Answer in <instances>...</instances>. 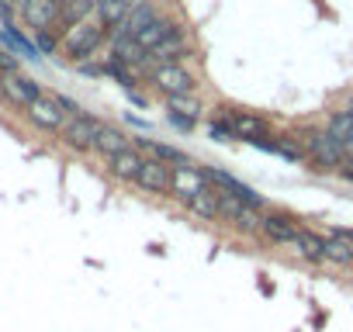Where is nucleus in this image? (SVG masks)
<instances>
[{
  "mask_svg": "<svg viewBox=\"0 0 353 332\" xmlns=\"http://www.w3.org/2000/svg\"><path fill=\"white\" fill-rule=\"evenodd\" d=\"M159 18V8H156V0H132V8H128V18H125V25L118 28V32H125V35H139L149 21H156Z\"/></svg>",
  "mask_w": 353,
  "mask_h": 332,
  "instance_id": "a211bd4d",
  "label": "nucleus"
},
{
  "mask_svg": "<svg viewBox=\"0 0 353 332\" xmlns=\"http://www.w3.org/2000/svg\"><path fill=\"white\" fill-rule=\"evenodd\" d=\"M35 49H39L42 56H56V52L63 49V32H56V28L35 32Z\"/></svg>",
  "mask_w": 353,
  "mask_h": 332,
  "instance_id": "a878e982",
  "label": "nucleus"
},
{
  "mask_svg": "<svg viewBox=\"0 0 353 332\" xmlns=\"http://www.w3.org/2000/svg\"><path fill=\"white\" fill-rule=\"evenodd\" d=\"M52 97H56V104L63 107V114H66V118H77V114H83V107H80L73 97H66V94H52Z\"/></svg>",
  "mask_w": 353,
  "mask_h": 332,
  "instance_id": "cd10ccee",
  "label": "nucleus"
},
{
  "mask_svg": "<svg viewBox=\"0 0 353 332\" xmlns=\"http://www.w3.org/2000/svg\"><path fill=\"white\" fill-rule=\"evenodd\" d=\"M188 215H194V218H201V222H219V191L215 187H205L198 198H191L188 205Z\"/></svg>",
  "mask_w": 353,
  "mask_h": 332,
  "instance_id": "412c9836",
  "label": "nucleus"
},
{
  "mask_svg": "<svg viewBox=\"0 0 353 332\" xmlns=\"http://www.w3.org/2000/svg\"><path fill=\"white\" fill-rule=\"evenodd\" d=\"M25 118H28L39 132H46V135H59V132H63V125H66V114H63V107L56 104V97H52V94L35 97V101L25 107Z\"/></svg>",
  "mask_w": 353,
  "mask_h": 332,
  "instance_id": "0eeeda50",
  "label": "nucleus"
},
{
  "mask_svg": "<svg viewBox=\"0 0 353 332\" xmlns=\"http://www.w3.org/2000/svg\"><path fill=\"white\" fill-rule=\"evenodd\" d=\"M208 138H212V142H236V132H232L222 118H212V121H208Z\"/></svg>",
  "mask_w": 353,
  "mask_h": 332,
  "instance_id": "bb28decb",
  "label": "nucleus"
},
{
  "mask_svg": "<svg viewBox=\"0 0 353 332\" xmlns=\"http://www.w3.org/2000/svg\"><path fill=\"white\" fill-rule=\"evenodd\" d=\"M288 249L298 253V256H301L305 263H312V267L325 263V236H319V232H312V229H301Z\"/></svg>",
  "mask_w": 353,
  "mask_h": 332,
  "instance_id": "4468645a",
  "label": "nucleus"
},
{
  "mask_svg": "<svg viewBox=\"0 0 353 332\" xmlns=\"http://www.w3.org/2000/svg\"><path fill=\"white\" fill-rule=\"evenodd\" d=\"M298 138H301V152L312 163L315 174H336V170H343V166H346L343 145L325 128H305Z\"/></svg>",
  "mask_w": 353,
  "mask_h": 332,
  "instance_id": "f257e3e1",
  "label": "nucleus"
},
{
  "mask_svg": "<svg viewBox=\"0 0 353 332\" xmlns=\"http://www.w3.org/2000/svg\"><path fill=\"white\" fill-rule=\"evenodd\" d=\"M184 32V25L176 21V18H170V14H159L156 21H149L139 35H135V42L145 49V52H152L156 45H163L166 39H173V35H181Z\"/></svg>",
  "mask_w": 353,
  "mask_h": 332,
  "instance_id": "ddd939ff",
  "label": "nucleus"
},
{
  "mask_svg": "<svg viewBox=\"0 0 353 332\" xmlns=\"http://www.w3.org/2000/svg\"><path fill=\"white\" fill-rule=\"evenodd\" d=\"M94 18V0H59V25H56V32H70V28H77V25H83V21H90Z\"/></svg>",
  "mask_w": 353,
  "mask_h": 332,
  "instance_id": "2eb2a0df",
  "label": "nucleus"
},
{
  "mask_svg": "<svg viewBox=\"0 0 353 332\" xmlns=\"http://www.w3.org/2000/svg\"><path fill=\"white\" fill-rule=\"evenodd\" d=\"M0 80H4V73H0Z\"/></svg>",
  "mask_w": 353,
  "mask_h": 332,
  "instance_id": "2f4dec72",
  "label": "nucleus"
},
{
  "mask_svg": "<svg viewBox=\"0 0 353 332\" xmlns=\"http://www.w3.org/2000/svg\"><path fill=\"white\" fill-rule=\"evenodd\" d=\"M132 145V138H128V132L125 128H118V125H111V121H104V128L97 132V138H94V152L97 156H114V152H121V149H128Z\"/></svg>",
  "mask_w": 353,
  "mask_h": 332,
  "instance_id": "6ab92c4d",
  "label": "nucleus"
},
{
  "mask_svg": "<svg viewBox=\"0 0 353 332\" xmlns=\"http://www.w3.org/2000/svg\"><path fill=\"white\" fill-rule=\"evenodd\" d=\"M170 174H173V166H170V163H159V159L145 156L142 174H139L135 187L145 191V194H152V198H170Z\"/></svg>",
  "mask_w": 353,
  "mask_h": 332,
  "instance_id": "f8f14e48",
  "label": "nucleus"
},
{
  "mask_svg": "<svg viewBox=\"0 0 353 332\" xmlns=\"http://www.w3.org/2000/svg\"><path fill=\"white\" fill-rule=\"evenodd\" d=\"M149 80V87L159 94V97H176V94H198L201 90V80L184 66V63H163V66H149L142 73Z\"/></svg>",
  "mask_w": 353,
  "mask_h": 332,
  "instance_id": "7ed1b4c3",
  "label": "nucleus"
},
{
  "mask_svg": "<svg viewBox=\"0 0 353 332\" xmlns=\"http://www.w3.org/2000/svg\"><path fill=\"white\" fill-rule=\"evenodd\" d=\"M132 145H135L142 156H152V159L170 163V166H184V163H191L188 152H181L176 145H166V142H156V138H132Z\"/></svg>",
  "mask_w": 353,
  "mask_h": 332,
  "instance_id": "f3484780",
  "label": "nucleus"
},
{
  "mask_svg": "<svg viewBox=\"0 0 353 332\" xmlns=\"http://www.w3.org/2000/svg\"><path fill=\"white\" fill-rule=\"evenodd\" d=\"M301 229H305V225H301L294 215H288V211H263L260 239H267L270 246H291Z\"/></svg>",
  "mask_w": 353,
  "mask_h": 332,
  "instance_id": "6e6552de",
  "label": "nucleus"
},
{
  "mask_svg": "<svg viewBox=\"0 0 353 332\" xmlns=\"http://www.w3.org/2000/svg\"><path fill=\"white\" fill-rule=\"evenodd\" d=\"M101 128H104V118L83 111V114H77V118H66V125H63V132H59V142H63L70 152L87 156V152H94V138H97Z\"/></svg>",
  "mask_w": 353,
  "mask_h": 332,
  "instance_id": "20e7f679",
  "label": "nucleus"
},
{
  "mask_svg": "<svg viewBox=\"0 0 353 332\" xmlns=\"http://www.w3.org/2000/svg\"><path fill=\"white\" fill-rule=\"evenodd\" d=\"M132 0H94V21H101L108 32H118L128 18Z\"/></svg>",
  "mask_w": 353,
  "mask_h": 332,
  "instance_id": "dca6fc26",
  "label": "nucleus"
},
{
  "mask_svg": "<svg viewBox=\"0 0 353 332\" xmlns=\"http://www.w3.org/2000/svg\"><path fill=\"white\" fill-rule=\"evenodd\" d=\"M166 118H170L173 128H181V132H194V125H198L194 118H184V114H166Z\"/></svg>",
  "mask_w": 353,
  "mask_h": 332,
  "instance_id": "c85d7f7f",
  "label": "nucleus"
},
{
  "mask_svg": "<svg viewBox=\"0 0 353 332\" xmlns=\"http://www.w3.org/2000/svg\"><path fill=\"white\" fill-rule=\"evenodd\" d=\"M243 211H246V205H243L239 198H232V194L219 191V222H225V225H236V222L243 218Z\"/></svg>",
  "mask_w": 353,
  "mask_h": 332,
  "instance_id": "393cba45",
  "label": "nucleus"
},
{
  "mask_svg": "<svg viewBox=\"0 0 353 332\" xmlns=\"http://www.w3.org/2000/svg\"><path fill=\"white\" fill-rule=\"evenodd\" d=\"M108 39H111V32L101 25V21H83V25H77V28H70L66 35H63V56L70 59V63H87L90 56H97L104 45H108Z\"/></svg>",
  "mask_w": 353,
  "mask_h": 332,
  "instance_id": "f03ea898",
  "label": "nucleus"
},
{
  "mask_svg": "<svg viewBox=\"0 0 353 332\" xmlns=\"http://www.w3.org/2000/svg\"><path fill=\"white\" fill-rule=\"evenodd\" d=\"M166 114H184V118H201L205 114V101L198 94H176V97H163Z\"/></svg>",
  "mask_w": 353,
  "mask_h": 332,
  "instance_id": "4be33fe9",
  "label": "nucleus"
},
{
  "mask_svg": "<svg viewBox=\"0 0 353 332\" xmlns=\"http://www.w3.org/2000/svg\"><path fill=\"white\" fill-rule=\"evenodd\" d=\"M325 263H336V267H353V246H350V242H343V239L325 236Z\"/></svg>",
  "mask_w": 353,
  "mask_h": 332,
  "instance_id": "b1692460",
  "label": "nucleus"
},
{
  "mask_svg": "<svg viewBox=\"0 0 353 332\" xmlns=\"http://www.w3.org/2000/svg\"><path fill=\"white\" fill-rule=\"evenodd\" d=\"M215 118H222V121L236 132V138H243V142H250V145L260 142V138H274L270 125H267L260 114H253V111H243V107H229V104H222Z\"/></svg>",
  "mask_w": 353,
  "mask_h": 332,
  "instance_id": "39448f33",
  "label": "nucleus"
},
{
  "mask_svg": "<svg viewBox=\"0 0 353 332\" xmlns=\"http://www.w3.org/2000/svg\"><path fill=\"white\" fill-rule=\"evenodd\" d=\"M0 4H8V0H0ZM11 8H14V4H11Z\"/></svg>",
  "mask_w": 353,
  "mask_h": 332,
  "instance_id": "7c9ffc66",
  "label": "nucleus"
},
{
  "mask_svg": "<svg viewBox=\"0 0 353 332\" xmlns=\"http://www.w3.org/2000/svg\"><path fill=\"white\" fill-rule=\"evenodd\" d=\"M46 90H42V83L39 80H32V76H25V73H11V76H4L0 80V97H4L11 107H18V111H25L35 97H42Z\"/></svg>",
  "mask_w": 353,
  "mask_h": 332,
  "instance_id": "1a4fd4ad",
  "label": "nucleus"
},
{
  "mask_svg": "<svg viewBox=\"0 0 353 332\" xmlns=\"http://www.w3.org/2000/svg\"><path fill=\"white\" fill-rule=\"evenodd\" d=\"M343 156H346V163L353 166V138H350V142H343Z\"/></svg>",
  "mask_w": 353,
  "mask_h": 332,
  "instance_id": "c756f323",
  "label": "nucleus"
},
{
  "mask_svg": "<svg viewBox=\"0 0 353 332\" xmlns=\"http://www.w3.org/2000/svg\"><path fill=\"white\" fill-rule=\"evenodd\" d=\"M205 187H212V184H208V177H205L201 166H194V163L173 166V174H170V198H176L181 205H188V201L198 198Z\"/></svg>",
  "mask_w": 353,
  "mask_h": 332,
  "instance_id": "423d86ee",
  "label": "nucleus"
},
{
  "mask_svg": "<svg viewBox=\"0 0 353 332\" xmlns=\"http://www.w3.org/2000/svg\"><path fill=\"white\" fill-rule=\"evenodd\" d=\"M142 163H145V156L135 145H128V149H121V152L104 159V170H108V177L114 184H135L139 174H142Z\"/></svg>",
  "mask_w": 353,
  "mask_h": 332,
  "instance_id": "9d476101",
  "label": "nucleus"
},
{
  "mask_svg": "<svg viewBox=\"0 0 353 332\" xmlns=\"http://www.w3.org/2000/svg\"><path fill=\"white\" fill-rule=\"evenodd\" d=\"M188 56H191V45H188V35L181 32V35L166 39L163 45H156V49L149 52V63H152V66H163V63H184Z\"/></svg>",
  "mask_w": 353,
  "mask_h": 332,
  "instance_id": "aec40b11",
  "label": "nucleus"
},
{
  "mask_svg": "<svg viewBox=\"0 0 353 332\" xmlns=\"http://www.w3.org/2000/svg\"><path fill=\"white\" fill-rule=\"evenodd\" d=\"M25 28L32 32H49L59 25V0H25V4L18 8Z\"/></svg>",
  "mask_w": 353,
  "mask_h": 332,
  "instance_id": "9b49d317",
  "label": "nucleus"
},
{
  "mask_svg": "<svg viewBox=\"0 0 353 332\" xmlns=\"http://www.w3.org/2000/svg\"><path fill=\"white\" fill-rule=\"evenodd\" d=\"M325 132L343 145V142H350L353 138V114L346 111V107H339V111H332L329 118H325Z\"/></svg>",
  "mask_w": 353,
  "mask_h": 332,
  "instance_id": "5701e85b",
  "label": "nucleus"
}]
</instances>
